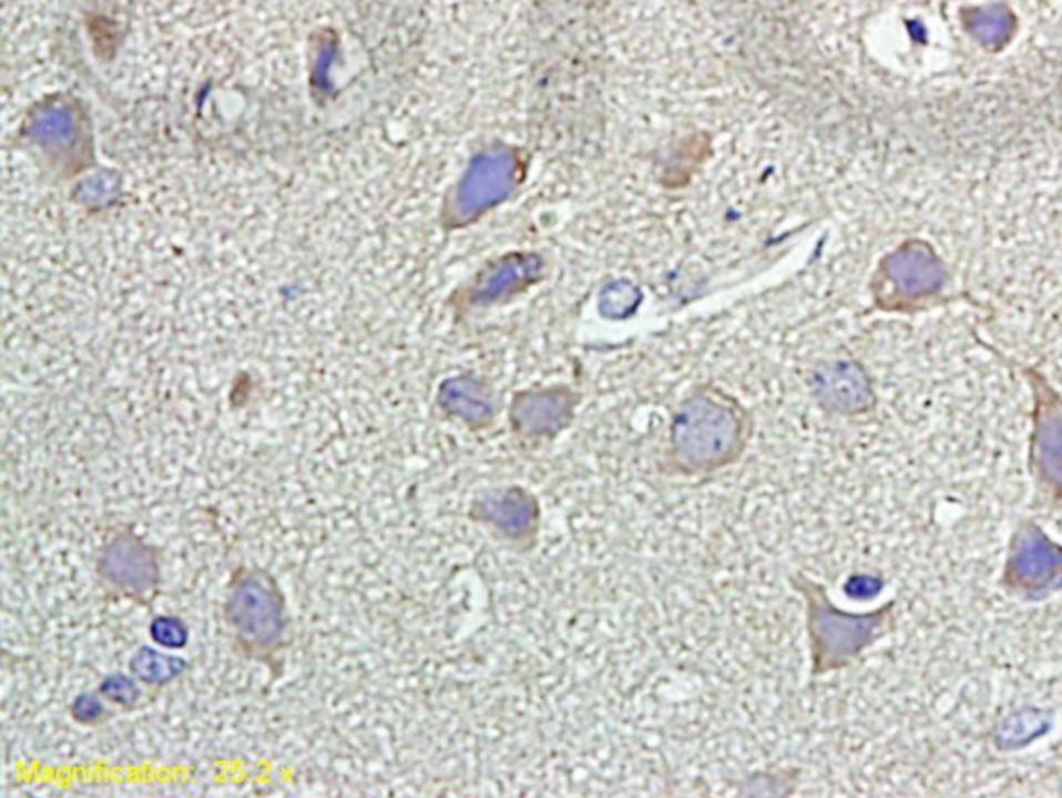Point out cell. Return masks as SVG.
I'll return each instance as SVG.
<instances>
[{
  "label": "cell",
  "instance_id": "30bf717a",
  "mask_svg": "<svg viewBox=\"0 0 1062 798\" xmlns=\"http://www.w3.org/2000/svg\"><path fill=\"white\" fill-rule=\"evenodd\" d=\"M100 693L109 699V702L121 703V705H130V703L137 699V687L133 685V681L125 678V676H111L104 681V685L100 687Z\"/></svg>",
  "mask_w": 1062,
  "mask_h": 798
},
{
  "label": "cell",
  "instance_id": "277c9868",
  "mask_svg": "<svg viewBox=\"0 0 1062 798\" xmlns=\"http://www.w3.org/2000/svg\"><path fill=\"white\" fill-rule=\"evenodd\" d=\"M471 519L492 531L500 542L517 552H531L538 545L542 525L540 498L523 485H502L480 495L471 504Z\"/></svg>",
  "mask_w": 1062,
  "mask_h": 798
},
{
  "label": "cell",
  "instance_id": "6da1fadb",
  "mask_svg": "<svg viewBox=\"0 0 1062 798\" xmlns=\"http://www.w3.org/2000/svg\"><path fill=\"white\" fill-rule=\"evenodd\" d=\"M754 436V419L712 390L683 400L671 421L661 471L666 478H708L739 463Z\"/></svg>",
  "mask_w": 1062,
  "mask_h": 798
},
{
  "label": "cell",
  "instance_id": "8992f818",
  "mask_svg": "<svg viewBox=\"0 0 1062 798\" xmlns=\"http://www.w3.org/2000/svg\"><path fill=\"white\" fill-rule=\"evenodd\" d=\"M100 575L121 590L142 593L159 579V566L147 545L130 533L116 535L100 556Z\"/></svg>",
  "mask_w": 1062,
  "mask_h": 798
},
{
  "label": "cell",
  "instance_id": "7c38bea8",
  "mask_svg": "<svg viewBox=\"0 0 1062 798\" xmlns=\"http://www.w3.org/2000/svg\"><path fill=\"white\" fill-rule=\"evenodd\" d=\"M880 587H882V585H880ZM880 587H876V579H871V576H851L845 591H847L851 597H855V600H866V597L874 595Z\"/></svg>",
  "mask_w": 1062,
  "mask_h": 798
},
{
  "label": "cell",
  "instance_id": "5b68a950",
  "mask_svg": "<svg viewBox=\"0 0 1062 798\" xmlns=\"http://www.w3.org/2000/svg\"><path fill=\"white\" fill-rule=\"evenodd\" d=\"M575 402L578 400H573V395L564 388L517 395L509 426L519 447L533 450L542 442L556 440L571 426Z\"/></svg>",
  "mask_w": 1062,
  "mask_h": 798
},
{
  "label": "cell",
  "instance_id": "ba28073f",
  "mask_svg": "<svg viewBox=\"0 0 1062 798\" xmlns=\"http://www.w3.org/2000/svg\"><path fill=\"white\" fill-rule=\"evenodd\" d=\"M185 662L173 655L162 654L152 647H142L131 657V674L145 685H166L183 672Z\"/></svg>",
  "mask_w": 1062,
  "mask_h": 798
},
{
  "label": "cell",
  "instance_id": "3957f363",
  "mask_svg": "<svg viewBox=\"0 0 1062 798\" xmlns=\"http://www.w3.org/2000/svg\"><path fill=\"white\" fill-rule=\"evenodd\" d=\"M226 621L247 649H273L285 628L283 597L273 579L254 571L235 576L226 600Z\"/></svg>",
  "mask_w": 1062,
  "mask_h": 798
},
{
  "label": "cell",
  "instance_id": "9c48e42d",
  "mask_svg": "<svg viewBox=\"0 0 1062 798\" xmlns=\"http://www.w3.org/2000/svg\"><path fill=\"white\" fill-rule=\"evenodd\" d=\"M152 637L154 641L162 645V647H169V649H178L187 643V628L185 624L177 621V618H156L152 623Z\"/></svg>",
  "mask_w": 1062,
  "mask_h": 798
},
{
  "label": "cell",
  "instance_id": "52a82bcc",
  "mask_svg": "<svg viewBox=\"0 0 1062 798\" xmlns=\"http://www.w3.org/2000/svg\"><path fill=\"white\" fill-rule=\"evenodd\" d=\"M445 402H447V411L459 417L471 430H483L494 419L490 399L478 386H471V383L457 386V390L449 395V399H445Z\"/></svg>",
  "mask_w": 1062,
  "mask_h": 798
},
{
  "label": "cell",
  "instance_id": "8fae6325",
  "mask_svg": "<svg viewBox=\"0 0 1062 798\" xmlns=\"http://www.w3.org/2000/svg\"><path fill=\"white\" fill-rule=\"evenodd\" d=\"M104 714L102 703L98 702L92 695H81L78 702L73 703V716L81 722H94Z\"/></svg>",
  "mask_w": 1062,
  "mask_h": 798
},
{
  "label": "cell",
  "instance_id": "7a4b0ae2",
  "mask_svg": "<svg viewBox=\"0 0 1062 798\" xmlns=\"http://www.w3.org/2000/svg\"><path fill=\"white\" fill-rule=\"evenodd\" d=\"M789 581L790 587L804 597L811 678L847 668L882 635L892 604L855 614L838 607L826 587L807 573H793Z\"/></svg>",
  "mask_w": 1062,
  "mask_h": 798
}]
</instances>
